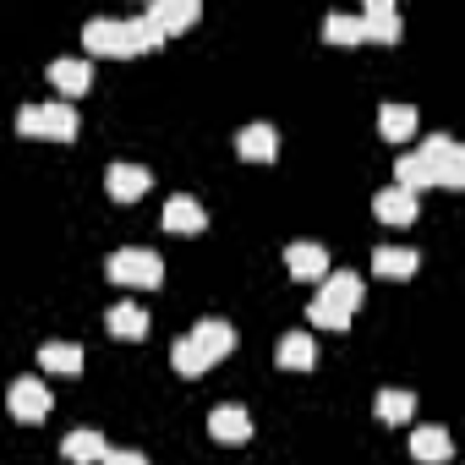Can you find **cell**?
Segmentation results:
<instances>
[{"instance_id":"cell-1","label":"cell","mask_w":465,"mask_h":465,"mask_svg":"<svg viewBox=\"0 0 465 465\" xmlns=\"http://www.w3.org/2000/svg\"><path fill=\"white\" fill-rule=\"evenodd\" d=\"M361 274H351V269H334L323 285H318V296H312V307H307V318L318 323V329H351V318H356V307H361Z\"/></svg>"},{"instance_id":"cell-2","label":"cell","mask_w":465,"mask_h":465,"mask_svg":"<svg viewBox=\"0 0 465 465\" xmlns=\"http://www.w3.org/2000/svg\"><path fill=\"white\" fill-rule=\"evenodd\" d=\"M17 132H23V137H45V143H72V137H77V110H72L66 99L23 104V110H17Z\"/></svg>"},{"instance_id":"cell-3","label":"cell","mask_w":465,"mask_h":465,"mask_svg":"<svg viewBox=\"0 0 465 465\" xmlns=\"http://www.w3.org/2000/svg\"><path fill=\"white\" fill-rule=\"evenodd\" d=\"M104 274H110L115 285H132V291L164 285V263H159V252H148V247H121V252H110Z\"/></svg>"},{"instance_id":"cell-4","label":"cell","mask_w":465,"mask_h":465,"mask_svg":"<svg viewBox=\"0 0 465 465\" xmlns=\"http://www.w3.org/2000/svg\"><path fill=\"white\" fill-rule=\"evenodd\" d=\"M421 153L438 164V186H449V192H465V143H454V137L432 132V137L421 143Z\"/></svg>"},{"instance_id":"cell-5","label":"cell","mask_w":465,"mask_h":465,"mask_svg":"<svg viewBox=\"0 0 465 465\" xmlns=\"http://www.w3.org/2000/svg\"><path fill=\"white\" fill-rule=\"evenodd\" d=\"M6 405H12L17 421H45V416L55 411V394L45 389V378H17L12 394H6Z\"/></svg>"},{"instance_id":"cell-6","label":"cell","mask_w":465,"mask_h":465,"mask_svg":"<svg viewBox=\"0 0 465 465\" xmlns=\"http://www.w3.org/2000/svg\"><path fill=\"white\" fill-rule=\"evenodd\" d=\"M143 17H148L164 39H175V34H186V28L203 17V6H197V0H153V6H148Z\"/></svg>"},{"instance_id":"cell-7","label":"cell","mask_w":465,"mask_h":465,"mask_svg":"<svg viewBox=\"0 0 465 465\" xmlns=\"http://www.w3.org/2000/svg\"><path fill=\"white\" fill-rule=\"evenodd\" d=\"M236 153H242L247 164H274V159H280V132H274L269 121H252V126L236 132Z\"/></svg>"},{"instance_id":"cell-8","label":"cell","mask_w":465,"mask_h":465,"mask_svg":"<svg viewBox=\"0 0 465 465\" xmlns=\"http://www.w3.org/2000/svg\"><path fill=\"white\" fill-rule=\"evenodd\" d=\"M285 269H291V280H312V285H323L334 269H329V252L318 247V242H291L285 247Z\"/></svg>"},{"instance_id":"cell-9","label":"cell","mask_w":465,"mask_h":465,"mask_svg":"<svg viewBox=\"0 0 465 465\" xmlns=\"http://www.w3.org/2000/svg\"><path fill=\"white\" fill-rule=\"evenodd\" d=\"M50 83L66 94V104L72 99H83L88 88H94V61H77V55H61V61H50Z\"/></svg>"},{"instance_id":"cell-10","label":"cell","mask_w":465,"mask_h":465,"mask_svg":"<svg viewBox=\"0 0 465 465\" xmlns=\"http://www.w3.org/2000/svg\"><path fill=\"white\" fill-rule=\"evenodd\" d=\"M148 186H153V175H148L143 164H126V159H121V164H110V170H104V192H110L115 203H137Z\"/></svg>"},{"instance_id":"cell-11","label":"cell","mask_w":465,"mask_h":465,"mask_svg":"<svg viewBox=\"0 0 465 465\" xmlns=\"http://www.w3.org/2000/svg\"><path fill=\"white\" fill-rule=\"evenodd\" d=\"M416 208H421V203H416V192H411V186H400V181H394V186H383V192L372 197V213H378L383 224H416Z\"/></svg>"},{"instance_id":"cell-12","label":"cell","mask_w":465,"mask_h":465,"mask_svg":"<svg viewBox=\"0 0 465 465\" xmlns=\"http://www.w3.org/2000/svg\"><path fill=\"white\" fill-rule=\"evenodd\" d=\"M170 236H197V230L208 224V213H203V203L197 197H186V192H175L170 203H164V219H159Z\"/></svg>"},{"instance_id":"cell-13","label":"cell","mask_w":465,"mask_h":465,"mask_svg":"<svg viewBox=\"0 0 465 465\" xmlns=\"http://www.w3.org/2000/svg\"><path fill=\"white\" fill-rule=\"evenodd\" d=\"M208 432H213L219 443L236 449V443H247V438H252V416H247L242 405H213V411H208Z\"/></svg>"},{"instance_id":"cell-14","label":"cell","mask_w":465,"mask_h":465,"mask_svg":"<svg viewBox=\"0 0 465 465\" xmlns=\"http://www.w3.org/2000/svg\"><path fill=\"white\" fill-rule=\"evenodd\" d=\"M274 361H280L285 372H312V367H318V340H312L307 329H291V334L280 340Z\"/></svg>"},{"instance_id":"cell-15","label":"cell","mask_w":465,"mask_h":465,"mask_svg":"<svg viewBox=\"0 0 465 465\" xmlns=\"http://www.w3.org/2000/svg\"><path fill=\"white\" fill-rule=\"evenodd\" d=\"M361 23H367V39H372V45H400V34H405V23H400V12H394V0H367Z\"/></svg>"},{"instance_id":"cell-16","label":"cell","mask_w":465,"mask_h":465,"mask_svg":"<svg viewBox=\"0 0 465 465\" xmlns=\"http://www.w3.org/2000/svg\"><path fill=\"white\" fill-rule=\"evenodd\" d=\"M61 454H66L72 465H104L110 443H104L94 427H77V432H66V438H61Z\"/></svg>"},{"instance_id":"cell-17","label":"cell","mask_w":465,"mask_h":465,"mask_svg":"<svg viewBox=\"0 0 465 465\" xmlns=\"http://www.w3.org/2000/svg\"><path fill=\"white\" fill-rule=\"evenodd\" d=\"M192 340H197V345H203L213 361H224L230 351H236V323H224V318H197Z\"/></svg>"},{"instance_id":"cell-18","label":"cell","mask_w":465,"mask_h":465,"mask_svg":"<svg viewBox=\"0 0 465 465\" xmlns=\"http://www.w3.org/2000/svg\"><path fill=\"white\" fill-rule=\"evenodd\" d=\"M104 329H110L115 340H143V334H148V307L121 302V307H110V312H104Z\"/></svg>"},{"instance_id":"cell-19","label":"cell","mask_w":465,"mask_h":465,"mask_svg":"<svg viewBox=\"0 0 465 465\" xmlns=\"http://www.w3.org/2000/svg\"><path fill=\"white\" fill-rule=\"evenodd\" d=\"M411 454H416L421 465H443V460L454 454V438H449L443 427H416V432H411Z\"/></svg>"},{"instance_id":"cell-20","label":"cell","mask_w":465,"mask_h":465,"mask_svg":"<svg viewBox=\"0 0 465 465\" xmlns=\"http://www.w3.org/2000/svg\"><path fill=\"white\" fill-rule=\"evenodd\" d=\"M394 181H400V186H411V192H427V186H438V164L416 148V153H405V159L394 164Z\"/></svg>"},{"instance_id":"cell-21","label":"cell","mask_w":465,"mask_h":465,"mask_svg":"<svg viewBox=\"0 0 465 465\" xmlns=\"http://www.w3.org/2000/svg\"><path fill=\"white\" fill-rule=\"evenodd\" d=\"M378 132L389 143H411L416 137V104H383L378 110Z\"/></svg>"},{"instance_id":"cell-22","label":"cell","mask_w":465,"mask_h":465,"mask_svg":"<svg viewBox=\"0 0 465 465\" xmlns=\"http://www.w3.org/2000/svg\"><path fill=\"white\" fill-rule=\"evenodd\" d=\"M416 263H421V258H416L411 247H378V252H372V274H383V280H411Z\"/></svg>"},{"instance_id":"cell-23","label":"cell","mask_w":465,"mask_h":465,"mask_svg":"<svg viewBox=\"0 0 465 465\" xmlns=\"http://www.w3.org/2000/svg\"><path fill=\"white\" fill-rule=\"evenodd\" d=\"M170 367H175L181 378H203V372L213 367V356H208V351L186 334V340H175V345H170Z\"/></svg>"},{"instance_id":"cell-24","label":"cell","mask_w":465,"mask_h":465,"mask_svg":"<svg viewBox=\"0 0 465 465\" xmlns=\"http://www.w3.org/2000/svg\"><path fill=\"white\" fill-rule=\"evenodd\" d=\"M39 361H45V372H61V378H77V372H83V351H77L72 340H50V345L39 351Z\"/></svg>"},{"instance_id":"cell-25","label":"cell","mask_w":465,"mask_h":465,"mask_svg":"<svg viewBox=\"0 0 465 465\" xmlns=\"http://www.w3.org/2000/svg\"><path fill=\"white\" fill-rule=\"evenodd\" d=\"M323 39L351 50V45H361V39H367V23H361V17H351V12H329V17H323Z\"/></svg>"},{"instance_id":"cell-26","label":"cell","mask_w":465,"mask_h":465,"mask_svg":"<svg viewBox=\"0 0 465 465\" xmlns=\"http://www.w3.org/2000/svg\"><path fill=\"white\" fill-rule=\"evenodd\" d=\"M372 411H378V421L405 427V421H411V411H416V394H405V389H383V394L372 400Z\"/></svg>"},{"instance_id":"cell-27","label":"cell","mask_w":465,"mask_h":465,"mask_svg":"<svg viewBox=\"0 0 465 465\" xmlns=\"http://www.w3.org/2000/svg\"><path fill=\"white\" fill-rule=\"evenodd\" d=\"M104 465H148V454H143V449H110Z\"/></svg>"}]
</instances>
